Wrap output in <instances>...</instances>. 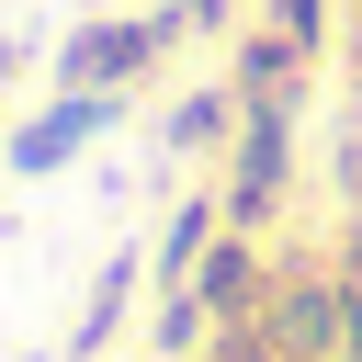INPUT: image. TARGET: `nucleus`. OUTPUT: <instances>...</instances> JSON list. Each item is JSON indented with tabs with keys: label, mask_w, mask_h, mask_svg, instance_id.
<instances>
[{
	"label": "nucleus",
	"mask_w": 362,
	"mask_h": 362,
	"mask_svg": "<svg viewBox=\"0 0 362 362\" xmlns=\"http://www.w3.org/2000/svg\"><path fill=\"white\" fill-rule=\"evenodd\" d=\"M181 34V11H136V23H68L57 45V90H124L158 68V45Z\"/></svg>",
	"instance_id": "obj_1"
},
{
	"label": "nucleus",
	"mask_w": 362,
	"mask_h": 362,
	"mask_svg": "<svg viewBox=\"0 0 362 362\" xmlns=\"http://www.w3.org/2000/svg\"><path fill=\"white\" fill-rule=\"evenodd\" d=\"M113 113H124V90H57L34 124H11V136H0V170H11V181H45V170H68L90 136H113Z\"/></svg>",
	"instance_id": "obj_2"
},
{
	"label": "nucleus",
	"mask_w": 362,
	"mask_h": 362,
	"mask_svg": "<svg viewBox=\"0 0 362 362\" xmlns=\"http://www.w3.org/2000/svg\"><path fill=\"white\" fill-rule=\"evenodd\" d=\"M260 339H272L283 362H339V351H351V283H317V272L272 283V294H260Z\"/></svg>",
	"instance_id": "obj_3"
},
{
	"label": "nucleus",
	"mask_w": 362,
	"mask_h": 362,
	"mask_svg": "<svg viewBox=\"0 0 362 362\" xmlns=\"http://www.w3.org/2000/svg\"><path fill=\"white\" fill-rule=\"evenodd\" d=\"M283 170H294L283 102H249V113H238V181H226V226H260V215H272V192H283Z\"/></svg>",
	"instance_id": "obj_4"
},
{
	"label": "nucleus",
	"mask_w": 362,
	"mask_h": 362,
	"mask_svg": "<svg viewBox=\"0 0 362 362\" xmlns=\"http://www.w3.org/2000/svg\"><path fill=\"white\" fill-rule=\"evenodd\" d=\"M192 294H204L215 317H260V294H272V283H260V249H249V226H226V238L204 249V272H192Z\"/></svg>",
	"instance_id": "obj_5"
},
{
	"label": "nucleus",
	"mask_w": 362,
	"mask_h": 362,
	"mask_svg": "<svg viewBox=\"0 0 362 362\" xmlns=\"http://www.w3.org/2000/svg\"><path fill=\"white\" fill-rule=\"evenodd\" d=\"M136 272H147L136 249H113V260H102V283H90V305H79V328H68V351H57V362H90V351L124 328V294H136Z\"/></svg>",
	"instance_id": "obj_6"
},
{
	"label": "nucleus",
	"mask_w": 362,
	"mask_h": 362,
	"mask_svg": "<svg viewBox=\"0 0 362 362\" xmlns=\"http://www.w3.org/2000/svg\"><path fill=\"white\" fill-rule=\"evenodd\" d=\"M294 68H305V45L272 23V34H249L238 45V102H294Z\"/></svg>",
	"instance_id": "obj_7"
},
{
	"label": "nucleus",
	"mask_w": 362,
	"mask_h": 362,
	"mask_svg": "<svg viewBox=\"0 0 362 362\" xmlns=\"http://www.w3.org/2000/svg\"><path fill=\"white\" fill-rule=\"evenodd\" d=\"M204 249H215V204H181V215L158 226V249H147V272H158V294H181V283L204 272Z\"/></svg>",
	"instance_id": "obj_8"
},
{
	"label": "nucleus",
	"mask_w": 362,
	"mask_h": 362,
	"mask_svg": "<svg viewBox=\"0 0 362 362\" xmlns=\"http://www.w3.org/2000/svg\"><path fill=\"white\" fill-rule=\"evenodd\" d=\"M238 113H249V102H238V90H192V102H181V113H170V147H181V158H204V147H215V136H226V124H238Z\"/></svg>",
	"instance_id": "obj_9"
},
{
	"label": "nucleus",
	"mask_w": 362,
	"mask_h": 362,
	"mask_svg": "<svg viewBox=\"0 0 362 362\" xmlns=\"http://www.w3.org/2000/svg\"><path fill=\"white\" fill-rule=\"evenodd\" d=\"M204 328H215V305L181 283V294H158V351H204Z\"/></svg>",
	"instance_id": "obj_10"
},
{
	"label": "nucleus",
	"mask_w": 362,
	"mask_h": 362,
	"mask_svg": "<svg viewBox=\"0 0 362 362\" xmlns=\"http://www.w3.org/2000/svg\"><path fill=\"white\" fill-rule=\"evenodd\" d=\"M272 23H283L294 45H317V34H328V0H272Z\"/></svg>",
	"instance_id": "obj_11"
},
{
	"label": "nucleus",
	"mask_w": 362,
	"mask_h": 362,
	"mask_svg": "<svg viewBox=\"0 0 362 362\" xmlns=\"http://www.w3.org/2000/svg\"><path fill=\"white\" fill-rule=\"evenodd\" d=\"M23 57H34V45H23V34H0V90L23 79Z\"/></svg>",
	"instance_id": "obj_12"
},
{
	"label": "nucleus",
	"mask_w": 362,
	"mask_h": 362,
	"mask_svg": "<svg viewBox=\"0 0 362 362\" xmlns=\"http://www.w3.org/2000/svg\"><path fill=\"white\" fill-rule=\"evenodd\" d=\"M170 11H181V23H226V0H170Z\"/></svg>",
	"instance_id": "obj_13"
},
{
	"label": "nucleus",
	"mask_w": 362,
	"mask_h": 362,
	"mask_svg": "<svg viewBox=\"0 0 362 362\" xmlns=\"http://www.w3.org/2000/svg\"><path fill=\"white\" fill-rule=\"evenodd\" d=\"M339 283H351V294H362V238H351V249H339Z\"/></svg>",
	"instance_id": "obj_14"
},
{
	"label": "nucleus",
	"mask_w": 362,
	"mask_h": 362,
	"mask_svg": "<svg viewBox=\"0 0 362 362\" xmlns=\"http://www.w3.org/2000/svg\"><path fill=\"white\" fill-rule=\"evenodd\" d=\"M351 351H362V294H351Z\"/></svg>",
	"instance_id": "obj_15"
},
{
	"label": "nucleus",
	"mask_w": 362,
	"mask_h": 362,
	"mask_svg": "<svg viewBox=\"0 0 362 362\" xmlns=\"http://www.w3.org/2000/svg\"><path fill=\"white\" fill-rule=\"evenodd\" d=\"M0 249H11V215H0Z\"/></svg>",
	"instance_id": "obj_16"
},
{
	"label": "nucleus",
	"mask_w": 362,
	"mask_h": 362,
	"mask_svg": "<svg viewBox=\"0 0 362 362\" xmlns=\"http://www.w3.org/2000/svg\"><path fill=\"white\" fill-rule=\"evenodd\" d=\"M339 362H362V351H339Z\"/></svg>",
	"instance_id": "obj_17"
},
{
	"label": "nucleus",
	"mask_w": 362,
	"mask_h": 362,
	"mask_svg": "<svg viewBox=\"0 0 362 362\" xmlns=\"http://www.w3.org/2000/svg\"><path fill=\"white\" fill-rule=\"evenodd\" d=\"M351 181H362V170H351Z\"/></svg>",
	"instance_id": "obj_18"
}]
</instances>
